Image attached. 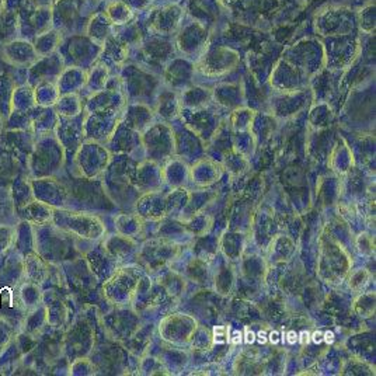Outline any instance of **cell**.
I'll return each instance as SVG.
<instances>
[{
    "label": "cell",
    "mask_w": 376,
    "mask_h": 376,
    "mask_svg": "<svg viewBox=\"0 0 376 376\" xmlns=\"http://www.w3.org/2000/svg\"><path fill=\"white\" fill-rule=\"evenodd\" d=\"M52 222L58 228H62L70 234L79 235L83 238H96V229L99 228V222L93 216L82 215V213H70L54 209Z\"/></svg>",
    "instance_id": "1"
},
{
    "label": "cell",
    "mask_w": 376,
    "mask_h": 376,
    "mask_svg": "<svg viewBox=\"0 0 376 376\" xmlns=\"http://www.w3.org/2000/svg\"><path fill=\"white\" fill-rule=\"evenodd\" d=\"M23 281H26L24 257L10 247L0 254V284L6 286H17Z\"/></svg>",
    "instance_id": "2"
},
{
    "label": "cell",
    "mask_w": 376,
    "mask_h": 376,
    "mask_svg": "<svg viewBox=\"0 0 376 376\" xmlns=\"http://www.w3.org/2000/svg\"><path fill=\"white\" fill-rule=\"evenodd\" d=\"M33 197L49 206L60 208L65 204V190L52 177H40L30 180Z\"/></svg>",
    "instance_id": "3"
},
{
    "label": "cell",
    "mask_w": 376,
    "mask_h": 376,
    "mask_svg": "<svg viewBox=\"0 0 376 376\" xmlns=\"http://www.w3.org/2000/svg\"><path fill=\"white\" fill-rule=\"evenodd\" d=\"M20 256L37 253V234L35 227L23 219H19L15 224V236L12 246Z\"/></svg>",
    "instance_id": "4"
},
{
    "label": "cell",
    "mask_w": 376,
    "mask_h": 376,
    "mask_svg": "<svg viewBox=\"0 0 376 376\" xmlns=\"http://www.w3.org/2000/svg\"><path fill=\"white\" fill-rule=\"evenodd\" d=\"M19 219H23L34 227H45V224L52 222L54 216V208L38 201V199H31L22 208L16 211Z\"/></svg>",
    "instance_id": "5"
},
{
    "label": "cell",
    "mask_w": 376,
    "mask_h": 376,
    "mask_svg": "<svg viewBox=\"0 0 376 376\" xmlns=\"http://www.w3.org/2000/svg\"><path fill=\"white\" fill-rule=\"evenodd\" d=\"M49 274L48 261L41 257L38 253H33L24 257V277L26 281H30L37 285H42Z\"/></svg>",
    "instance_id": "6"
},
{
    "label": "cell",
    "mask_w": 376,
    "mask_h": 376,
    "mask_svg": "<svg viewBox=\"0 0 376 376\" xmlns=\"http://www.w3.org/2000/svg\"><path fill=\"white\" fill-rule=\"evenodd\" d=\"M17 297H19V302L22 304V306L28 312L41 306L42 299H44L42 292H41V286L37 284H33L30 281H23L19 285Z\"/></svg>",
    "instance_id": "7"
},
{
    "label": "cell",
    "mask_w": 376,
    "mask_h": 376,
    "mask_svg": "<svg viewBox=\"0 0 376 376\" xmlns=\"http://www.w3.org/2000/svg\"><path fill=\"white\" fill-rule=\"evenodd\" d=\"M10 194H12V201L16 211L22 208L23 205H26L27 202H30L31 199H34L30 180H16L13 183Z\"/></svg>",
    "instance_id": "8"
},
{
    "label": "cell",
    "mask_w": 376,
    "mask_h": 376,
    "mask_svg": "<svg viewBox=\"0 0 376 376\" xmlns=\"http://www.w3.org/2000/svg\"><path fill=\"white\" fill-rule=\"evenodd\" d=\"M15 227L12 224H0V254L13 246Z\"/></svg>",
    "instance_id": "9"
},
{
    "label": "cell",
    "mask_w": 376,
    "mask_h": 376,
    "mask_svg": "<svg viewBox=\"0 0 376 376\" xmlns=\"http://www.w3.org/2000/svg\"><path fill=\"white\" fill-rule=\"evenodd\" d=\"M13 337H15L13 327L3 319H0V352L13 341Z\"/></svg>",
    "instance_id": "10"
},
{
    "label": "cell",
    "mask_w": 376,
    "mask_h": 376,
    "mask_svg": "<svg viewBox=\"0 0 376 376\" xmlns=\"http://www.w3.org/2000/svg\"><path fill=\"white\" fill-rule=\"evenodd\" d=\"M213 336H215V343L216 344H224L229 340V336L227 334V329L222 326H216L213 329Z\"/></svg>",
    "instance_id": "11"
},
{
    "label": "cell",
    "mask_w": 376,
    "mask_h": 376,
    "mask_svg": "<svg viewBox=\"0 0 376 376\" xmlns=\"http://www.w3.org/2000/svg\"><path fill=\"white\" fill-rule=\"evenodd\" d=\"M229 341L235 345H239L242 341H243V333L239 332V330H234L232 334L229 336Z\"/></svg>",
    "instance_id": "12"
},
{
    "label": "cell",
    "mask_w": 376,
    "mask_h": 376,
    "mask_svg": "<svg viewBox=\"0 0 376 376\" xmlns=\"http://www.w3.org/2000/svg\"><path fill=\"white\" fill-rule=\"evenodd\" d=\"M243 337H245L243 341H245L246 344H253V343L256 341V334H254L249 327L245 329V336H243Z\"/></svg>",
    "instance_id": "13"
},
{
    "label": "cell",
    "mask_w": 376,
    "mask_h": 376,
    "mask_svg": "<svg viewBox=\"0 0 376 376\" xmlns=\"http://www.w3.org/2000/svg\"><path fill=\"white\" fill-rule=\"evenodd\" d=\"M268 341L271 343V344H274V345H277V344H279L281 341H282V337H281V334L278 333V332H271V333H268Z\"/></svg>",
    "instance_id": "14"
},
{
    "label": "cell",
    "mask_w": 376,
    "mask_h": 376,
    "mask_svg": "<svg viewBox=\"0 0 376 376\" xmlns=\"http://www.w3.org/2000/svg\"><path fill=\"white\" fill-rule=\"evenodd\" d=\"M284 341H286L288 344H291V345H293L295 343H297V333L296 332H288L286 334H285V337H284Z\"/></svg>",
    "instance_id": "15"
},
{
    "label": "cell",
    "mask_w": 376,
    "mask_h": 376,
    "mask_svg": "<svg viewBox=\"0 0 376 376\" xmlns=\"http://www.w3.org/2000/svg\"><path fill=\"white\" fill-rule=\"evenodd\" d=\"M309 340H311V334H309V332H302V333H300V334H297V341H299L300 344H302V345L308 344V343H309Z\"/></svg>",
    "instance_id": "16"
},
{
    "label": "cell",
    "mask_w": 376,
    "mask_h": 376,
    "mask_svg": "<svg viewBox=\"0 0 376 376\" xmlns=\"http://www.w3.org/2000/svg\"><path fill=\"white\" fill-rule=\"evenodd\" d=\"M334 340H336V336H334V333H333V332L327 330V332H325V333H323V341H325L326 344H333V343H334Z\"/></svg>",
    "instance_id": "17"
},
{
    "label": "cell",
    "mask_w": 376,
    "mask_h": 376,
    "mask_svg": "<svg viewBox=\"0 0 376 376\" xmlns=\"http://www.w3.org/2000/svg\"><path fill=\"white\" fill-rule=\"evenodd\" d=\"M267 336H268V334H267L265 332H260L259 334H256V337H257L256 340L259 341V344H265V343L268 341V338H267Z\"/></svg>",
    "instance_id": "18"
},
{
    "label": "cell",
    "mask_w": 376,
    "mask_h": 376,
    "mask_svg": "<svg viewBox=\"0 0 376 376\" xmlns=\"http://www.w3.org/2000/svg\"><path fill=\"white\" fill-rule=\"evenodd\" d=\"M312 340H313L315 344H320V343L323 341V333H320V332L313 333V334H312Z\"/></svg>",
    "instance_id": "19"
}]
</instances>
